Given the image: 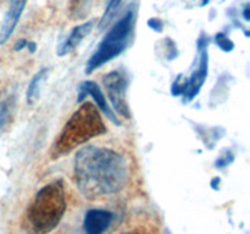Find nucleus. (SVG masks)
Returning a JSON list of instances; mask_svg holds the SVG:
<instances>
[{
    "instance_id": "17",
    "label": "nucleus",
    "mask_w": 250,
    "mask_h": 234,
    "mask_svg": "<svg viewBox=\"0 0 250 234\" xmlns=\"http://www.w3.org/2000/svg\"><path fill=\"white\" fill-rule=\"evenodd\" d=\"M148 26L150 27L151 29H154L155 32H161V29H163L164 24L163 22H161V20L159 19H150L148 21Z\"/></svg>"
},
{
    "instance_id": "9",
    "label": "nucleus",
    "mask_w": 250,
    "mask_h": 234,
    "mask_svg": "<svg viewBox=\"0 0 250 234\" xmlns=\"http://www.w3.org/2000/svg\"><path fill=\"white\" fill-rule=\"evenodd\" d=\"M114 219L112 212L107 210L92 209L87 211L83 219V229L85 234H104Z\"/></svg>"
},
{
    "instance_id": "15",
    "label": "nucleus",
    "mask_w": 250,
    "mask_h": 234,
    "mask_svg": "<svg viewBox=\"0 0 250 234\" xmlns=\"http://www.w3.org/2000/svg\"><path fill=\"white\" fill-rule=\"evenodd\" d=\"M215 43L219 46L221 50L226 51V53H229L234 49V43L226 36L225 33H217L214 38Z\"/></svg>"
},
{
    "instance_id": "3",
    "label": "nucleus",
    "mask_w": 250,
    "mask_h": 234,
    "mask_svg": "<svg viewBox=\"0 0 250 234\" xmlns=\"http://www.w3.org/2000/svg\"><path fill=\"white\" fill-rule=\"evenodd\" d=\"M106 132L102 115L89 102H84L63 126L58 140L54 143V157L67 154L92 138Z\"/></svg>"
},
{
    "instance_id": "13",
    "label": "nucleus",
    "mask_w": 250,
    "mask_h": 234,
    "mask_svg": "<svg viewBox=\"0 0 250 234\" xmlns=\"http://www.w3.org/2000/svg\"><path fill=\"white\" fill-rule=\"evenodd\" d=\"M187 78H185V76L180 75L176 78L175 82L172 83V85H171V94H172L173 97H183L186 89H187Z\"/></svg>"
},
{
    "instance_id": "14",
    "label": "nucleus",
    "mask_w": 250,
    "mask_h": 234,
    "mask_svg": "<svg viewBox=\"0 0 250 234\" xmlns=\"http://www.w3.org/2000/svg\"><path fill=\"white\" fill-rule=\"evenodd\" d=\"M12 107H14V104H12V101L10 99L0 101V131L6 124L7 118H9L10 114H11Z\"/></svg>"
},
{
    "instance_id": "8",
    "label": "nucleus",
    "mask_w": 250,
    "mask_h": 234,
    "mask_svg": "<svg viewBox=\"0 0 250 234\" xmlns=\"http://www.w3.org/2000/svg\"><path fill=\"white\" fill-rule=\"evenodd\" d=\"M26 4L27 0H10L9 7H7V11L2 20L1 27H0V45L5 44L11 38L20 19L23 14Z\"/></svg>"
},
{
    "instance_id": "16",
    "label": "nucleus",
    "mask_w": 250,
    "mask_h": 234,
    "mask_svg": "<svg viewBox=\"0 0 250 234\" xmlns=\"http://www.w3.org/2000/svg\"><path fill=\"white\" fill-rule=\"evenodd\" d=\"M234 160L233 153L231 150H225L221 155L217 157V160L215 161V166L216 168H225L229 165H231Z\"/></svg>"
},
{
    "instance_id": "19",
    "label": "nucleus",
    "mask_w": 250,
    "mask_h": 234,
    "mask_svg": "<svg viewBox=\"0 0 250 234\" xmlns=\"http://www.w3.org/2000/svg\"><path fill=\"white\" fill-rule=\"evenodd\" d=\"M26 48L28 49L29 53L33 54V53H36V50H37V44L34 43V41H28V43H27Z\"/></svg>"
},
{
    "instance_id": "21",
    "label": "nucleus",
    "mask_w": 250,
    "mask_h": 234,
    "mask_svg": "<svg viewBox=\"0 0 250 234\" xmlns=\"http://www.w3.org/2000/svg\"><path fill=\"white\" fill-rule=\"evenodd\" d=\"M220 182H221V180H220V178H214V179L211 180V183H210V185H211V188H214L215 190H217L219 189V187H217V185L220 184Z\"/></svg>"
},
{
    "instance_id": "22",
    "label": "nucleus",
    "mask_w": 250,
    "mask_h": 234,
    "mask_svg": "<svg viewBox=\"0 0 250 234\" xmlns=\"http://www.w3.org/2000/svg\"><path fill=\"white\" fill-rule=\"evenodd\" d=\"M126 234H133V233H126Z\"/></svg>"
},
{
    "instance_id": "2",
    "label": "nucleus",
    "mask_w": 250,
    "mask_h": 234,
    "mask_svg": "<svg viewBox=\"0 0 250 234\" xmlns=\"http://www.w3.org/2000/svg\"><path fill=\"white\" fill-rule=\"evenodd\" d=\"M66 211L65 187L62 180L44 185L27 210V219L34 234H48L58 227Z\"/></svg>"
},
{
    "instance_id": "4",
    "label": "nucleus",
    "mask_w": 250,
    "mask_h": 234,
    "mask_svg": "<svg viewBox=\"0 0 250 234\" xmlns=\"http://www.w3.org/2000/svg\"><path fill=\"white\" fill-rule=\"evenodd\" d=\"M134 28V12L127 11L111 28L98 45L85 65V73L90 75L100 66L121 55L128 46Z\"/></svg>"
},
{
    "instance_id": "11",
    "label": "nucleus",
    "mask_w": 250,
    "mask_h": 234,
    "mask_svg": "<svg viewBox=\"0 0 250 234\" xmlns=\"http://www.w3.org/2000/svg\"><path fill=\"white\" fill-rule=\"evenodd\" d=\"M46 75H48V68H41L36 75L32 77L31 82H29L28 88H27V102L29 105H32L33 102H36L38 100L39 94H41V87L42 83L44 82V79L46 78Z\"/></svg>"
},
{
    "instance_id": "18",
    "label": "nucleus",
    "mask_w": 250,
    "mask_h": 234,
    "mask_svg": "<svg viewBox=\"0 0 250 234\" xmlns=\"http://www.w3.org/2000/svg\"><path fill=\"white\" fill-rule=\"evenodd\" d=\"M27 43H28V40H27V39H24V38L19 39V40L16 41V44H15L14 50H15V51H21L22 49L26 48V46H27Z\"/></svg>"
},
{
    "instance_id": "10",
    "label": "nucleus",
    "mask_w": 250,
    "mask_h": 234,
    "mask_svg": "<svg viewBox=\"0 0 250 234\" xmlns=\"http://www.w3.org/2000/svg\"><path fill=\"white\" fill-rule=\"evenodd\" d=\"M95 21L94 20H89V21L84 22L82 24H78L75 28H72V31L70 32L67 37L65 38V40L59 45L58 50V56H65L67 54H70L71 51L75 50L78 45L83 41V39L87 38L92 31L94 29Z\"/></svg>"
},
{
    "instance_id": "1",
    "label": "nucleus",
    "mask_w": 250,
    "mask_h": 234,
    "mask_svg": "<svg viewBox=\"0 0 250 234\" xmlns=\"http://www.w3.org/2000/svg\"><path fill=\"white\" fill-rule=\"evenodd\" d=\"M73 177L78 190L87 199L121 192L128 180V162L117 151L87 145L76 153Z\"/></svg>"
},
{
    "instance_id": "7",
    "label": "nucleus",
    "mask_w": 250,
    "mask_h": 234,
    "mask_svg": "<svg viewBox=\"0 0 250 234\" xmlns=\"http://www.w3.org/2000/svg\"><path fill=\"white\" fill-rule=\"evenodd\" d=\"M87 95H90V97L93 98V100H94L95 104H97L98 109H99L110 121L114 122L116 126H120V124H121L120 119L117 118L116 115H115L114 110L110 107L109 102H107L106 98H105L104 93H103L102 88L99 87L98 83L89 79L83 80V82L81 83L80 87H78V102L83 101Z\"/></svg>"
},
{
    "instance_id": "5",
    "label": "nucleus",
    "mask_w": 250,
    "mask_h": 234,
    "mask_svg": "<svg viewBox=\"0 0 250 234\" xmlns=\"http://www.w3.org/2000/svg\"><path fill=\"white\" fill-rule=\"evenodd\" d=\"M208 44L209 38L204 33L198 39V54L197 61L194 63V70L188 79L187 89L183 94V101L188 102L195 99L199 94L200 89L207 80L208 72H209V54H208Z\"/></svg>"
},
{
    "instance_id": "6",
    "label": "nucleus",
    "mask_w": 250,
    "mask_h": 234,
    "mask_svg": "<svg viewBox=\"0 0 250 234\" xmlns=\"http://www.w3.org/2000/svg\"><path fill=\"white\" fill-rule=\"evenodd\" d=\"M105 90L107 93L112 110L117 112L120 116L131 118V110L127 102V79L121 71H112L103 78Z\"/></svg>"
},
{
    "instance_id": "12",
    "label": "nucleus",
    "mask_w": 250,
    "mask_h": 234,
    "mask_svg": "<svg viewBox=\"0 0 250 234\" xmlns=\"http://www.w3.org/2000/svg\"><path fill=\"white\" fill-rule=\"evenodd\" d=\"M122 0H109L107 1L106 7H105V11L103 14L102 20L99 21V28H103V27H106L107 23L111 21V19L114 17V15L116 14L117 9L121 5Z\"/></svg>"
},
{
    "instance_id": "20",
    "label": "nucleus",
    "mask_w": 250,
    "mask_h": 234,
    "mask_svg": "<svg viewBox=\"0 0 250 234\" xmlns=\"http://www.w3.org/2000/svg\"><path fill=\"white\" fill-rule=\"evenodd\" d=\"M249 11H250L249 4H247L246 6H244V9H243V17H244V20H246L247 22H248L249 20H250V17H249Z\"/></svg>"
}]
</instances>
